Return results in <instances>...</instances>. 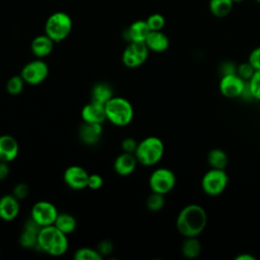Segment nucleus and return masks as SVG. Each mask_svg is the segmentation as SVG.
I'll use <instances>...</instances> for the list:
<instances>
[{
  "label": "nucleus",
  "instance_id": "1",
  "mask_svg": "<svg viewBox=\"0 0 260 260\" xmlns=\"http://www.w3.org/2000/svg\"><path fill=\"white\" fill-rule=\"evenodd\" d=\"M207 213L199 204H188L177 215V231L185 237H197L206 228Z\"/></svg>",
  "mask_w": 260,
  "mask_h": 260
},
{
  "label": "nucleus",
  "instance_id": "2",
  "mask_svg": "<svg viewBox=\"0 0 260 260\" xmlns=\"http://www.w3.org/2000/svg\"><path fill=\"white\" fill-rule=\"evenodd\" d=\"M67 235L54 224L42 226L38 235V247L52 256H61L68 249Z\"/></svg>",
  "mask_w": 260,
  "mask_h": 260
},
{
  "label": "nucleus",
  "instance_id": "3",
  "mask_svg": "<svg viewBox=\"0 0 260 260\" xmlns=\"http://www.w3.org/2000/svg\"><path fill=\"white\" fill-rule=\"evenodd\" d=\"M165 145L160 138L148 136L138 142L134 155L139 164L145 167L156 165L162 157Z\"/></svg>",
  "mask_w": 260,
  "mask_h": 260
},
{
  "label": "nucleus",
  "instance_id": "4",
  "mask_svg": "<svg viewBox=\"0 0 260 260\" xmlns=\"http://www.w3.org/2000/svg\"><path fill=\"white\" fill-rule=\"evenodd\" d=\"M107 120L116 126L128 125L134 116V110L129 101L121 96H113L105 104Z\"/></svg>",
  "mask_w": 260,
  "mask_h": 260
},
{
  "label": "nucleus",
  "instance_id": "5",
  "mask_svg": "<svg viewBox=\"0 0 260 260\" xmlns=\"http://www.w3.org/2000/svg\"><path fill=\"white\" fill-rule=\"evenodd\" d=\"M71 29L72 19L63 11L52 13L45 23V34L55 43L65 40L71 32Z\"/></svg>",
  "mask_w": 260,
  "mask_h": 260
},
{
  "label": "nucleus",
  "instance_id": "6",
  "mask_svg": "<svg viewBox=\"0 0 260 260\" xmlns=\"http://www.w3.org/2000/svg\"><path fill=\"white\" fill-rule=\"evenodd\" d=\"M229 184V175L225 170L210 169L201 179V188L208 196L220 195Z\"/></svg>",
  "mask_w": 260,
  "mask_h": 260
},
{
  "label": "nucleus",
  "instance_id": "7",
  "mask_svg": "<svg viewBox=\"0 0 260 260\" xmlns=\"http://www.w3.org/2000/svg\"><path fill=\"white\" fill-rule=\"evenodd\" d=\"M149 187L152 192L168 194L176 185V175L168 168H158L149 176Z\"/></svg>",
  "mask_w": 260,
  "mask_h": 260
},
{
  "label": "nucleus",
  "instance_id": "8",
  "mask_svg": "<svg viewBox=\"0 0 260 260\" xmlns=\"http://www.w3.org/2000/svg\"><path fill=\"white\" fill-rule=\"evenodd\" d=\"M49 74V67L41 58L26 63L21 69L20 75L25 83L37 85L42 83Z\"/></svg>",
  "mask_w": 260,
  "mask_h": 260
},
{
  "label": "nucleus",
  "instance_id": "9",
  "mask_svg": "<svg viewBox=\"0 0 260 260\" xmlns=\"http://www.w3.org/2000/svg\"><path fill=\"white\" fill-rule=\"evenodd\" d=\"M149 50L145 43H129L122 54V62L126 67L136 68L141 66L148 57Z\"/></svg>",
  "mask_w": 260,
  "mask_h": 260
},
{
  "label": "nucleus",
  "instance_id": "10",
  "mask_svg": "<svg viewBox=\"0 0 260 260\" xmlns=\"http://www.w3.org/2000/svg\"><path fill=\"white\" fill-rule=\"evenodd\" d=\"M58 215L56 206L49 201H38L30 210V217L41 226L54 224Z\"/></svg>",
  "mask_w": 260,
  "mask_h": 260
},
{
  "label": "nucleus",
  "instance_id": "11",
  "mask_svg": "<svg viewBox=\"0 0 260 260\" xmlns=\"http://www.w3.org/2000/svg\"><path fill=\"white\" fill-rule=\"evenodd\" d=\"M246 80L241 78L237 73L221 76L218 88L220 93L228 99H235L242 95L245 88Z\"/></svg>",
  "mask_w": 260,
  "mask_h": 260
},
{
  "label": "nucleus",
  "instance_id": "12",
  "mask_svg": "<svg viewBox=\"0 0 260 260\" xmlns=\"http://www.w3.org/2000/svg\"><path fill=\"white\" fill-rule=\"evenodd\" d=\"M89 174L79 166L68 167L63 174L65 184L73 190H82L87 187Z\"/></svg>",
  "mask_w": 260,
  "mask_h": 260
},
{
  "label": "nucleus",
  "instance_id": "13",
  "mask_svg": "<svg viewBox=\"0 0 260 260\" xmlns=\"http://www.w3.org/2000/svg\"><path fill=\"white\" fill-rule=\"evenodd\" d=\"M81 118L86 123L103 124L107 120L105 105L90 101L82 108Z\"/></svg>",
  "mask_w": 260,
  "mask_h": 260
},
{
  "label": "nucleus",
  "instance_id": "14",
  "mask_svg": "<svg viewBox=\"0 0 260 260\" xmlns=\"http://www.w3.org/2000/svg\"><path fill=\"white\" fill-rule=\"evenodd\" d=\"M150 29L145 20H135L124 31V38L129 43H144Z\"/></svg>",
  "mask_w": 260,
  "mask_h": 260
},
{
  "label": "nucleus",
  "instance_id": "15",
  "mask_svg": "<svg viewBox=\"0 0 260 260\" xmlns=\"http://www.w3.org/2000/svg\"><path fill=\"white\" fill-rule=\"evenodd\" d=\"M19 202L13 194H7L0 198V218L10 221L17 217L19 213Z\"/></svg>",
  "mask_w": 260,
  "mask_h": 260
},
{
  "label": "nucleus",
  "instance_id": "16",
  "mask_svg": "<svg viewBox=\"0 0 260 260\" xmlns=\"http://www.w3.org/2000/svg\"><path fill=\"white\" fill-rule=\"evenodd\" d=\"M19 151L18 142L16 139L8 134L0 136V160L1 161H12L15 159Z\"/></svg>",
  "mask_w": 260,
  "mask_h": 260
},
{
  "label": "nucleus",
  "instance_id": "17",
  "mask_svg": "<svg viewBox=\"0 0 260 260\" xmlns=\"http://www.w3.org/2000/svg\"><path fill=\"white\" fill-rule=\"evenodd\" d=\"M39 225L31 217L25 222L23 231L19 237V243L23 248H34L38 246V235L41 230Z\"/></svg>",
  "mask_w": 260,
  "mask_h": 260
},
{
  "label": "nucleus",
  "instance_id": "18",
  "mask_svg": "<svg viewBox=\"0 0 260 260\" xmlns=\"http://www.w3.org/2000/svg\"><path fill=\"white\" fill-rule=\"evenodd\" d=\"M138 161L134 153L123 152L114 161V170L120 176H128L134 172Z\"/></svg>",
  "mask_w": 260,
  "mask_h": 260
},
{
  "label": "nucleus",
  "instance_id": "19",
  "mask_svg": "<svg viewBox=\"0 0 260 260\" xmlns=\"http://www.w3.org/2000/svg\"><path fill=\"white\" fill-rule=\"evenodd\" d=\"M103 134V127L100 123H86L79 128V138L85 144H95L100 141Z\"/></svg>",
  "mask_w": 260,
  "mask_h": 260
},
{
  "label": "nucleus",
  "instance_id": "20",
  "mask_svg": "<svg viewBox=\"0 0 260 260\" xmlns=\"http://www.w3.org/2000/svg\"><path fill=\"white\" fill-rule=\"evenodd\" d=\"M144 43L149 51L155 53H162L167 51L170 46V40L168 36L161 30H150Z\"/></svg>",
  "mask_w": 260,
  "mask_h": 260
},
{
  "label": "nucleus",
  "instance_id": "21",
  "mask_svg": "<svg viewBox=\"0 0 260 260\" xmlns=\"http://www.w3.org/2000/svg\"><path fill=\"white\" fill-rule=\"evenodd\" d=\"M55 42L46 34L36 37L30 45L32 54L38 58H44L50 55L53 51Z\"/></svg>",
  "mask_w": 260,
  "mask_h": 260
},
{
  "label": "nucleus",
  "instance_id": "22",
  "mask_svg": "<svg viewBox=\"0 0 260 260\" xmlns=\"http://www.w3.org/2000/svg\"><path fill=\"white\" fill-rule=\"evenodd\" d=\"M207 164L210 169L225 170L229 166L228 153L221 148H212L207 153Z\"/></svg>",
  "mask_w": 260,
  "mask_h": 260
},
{
  "label": "nucleus",
  "instance_id": "23",
  "mask_svg": "<svg viewBox=\"0 0 260 260\" xmlns=\"http://www.w3.org/2000/svg\"><path fill=\"white\" fill-rule=\"evenodd\" d=\"M201 243L197 237H185L181 246L182 255L187 259L197 258L201 253Z\"/></svg>",
  "mask_w": 260,
  "mask_h": 260
},
{
  "label": "nucleus",
  "instance_id": "24",
  "mask_svg": "<svg viewBox=\"0 0 260 260\" xmlns=\"http://www.w3.org/2000/svg\"><path fill=\"white\" fill-rule=\"evenodd\" d=\"M234 6V2L232 0H209V11L210 13L217 17L222 18L228 16Z\"/></svg>",
  "mask_w": 260,
  "mask_h": 260
},
{
  "label": "nucleus",
  "instance_id": "25",
  "mask_svg": "<svg viewBox=\"0 0 260 260\" xmlns=\"http://www.w3.org/2000/svg\"><path fill=\"white\" fill-rule=\"evenodd\" d=\"M112 87L105 82H99L93 85L91 89V101L105 105L113 98Z\"/></svg>",
  "mask_w": 260,
  "mask_h": 260
},
{
  "label": "nucleus",
  "instance_id": "26",
  "mask_svg": "<svg viewBox=\"0 0 260 260\" xmlns=\"http://www.w3.org/2000/svg\"><path fill=\"white\" fill-rule=\"evenodd\" d=\"M54 225L64 234L68 235L76 230L77 222L75 217L69 213H58Z\"/></svg>",
  "mask_w": 260,
  "mask_h": 260
},
{
  "label": "nucleus",
  "instance_id": "27",
  "mask_svg": "<svg viewBox=\"0 0 260 260\" xmlns=\"http://www.w3.org/2000/svg\"><path fill=\"white\" fill-rule=\"evenodd\" d=\"M165 202L166 199L164 194L152 192L146 199V207L148 208V210L156 212L162 209V207L165 206Z\"/></svg>",
  "mask_w": 260,
  "mask_h": 260
},
{
  "label": "nucleus",
  "instance_id": "28",
  "mask_svg": "<svg viewBox=\"0 0 260 260\" xmlns=\"http://www.w3.org/2000/svg\"><path fill=\"white\" fill-rule=\"evenodd\" d=\"M24 83L25 82L21 75H14L7 80L6 90L11 95H17L22 91Z\"/></svg>",
  "mask_w": 260,
  "mask_h": 260
},
{
  "label": "nucleus",
  "instance_id": "29",
  "mask_svg": "<svg viewBox=\"0 0 260 260\" xmlns=\"http://www.w3.org/2000/svg\"><path fill=\"white\" fill-rule=\"evenodd\" d=\"M103 256L98 250L83 247L75 251L74 259L76 260H101Z\"/></svg>",
  "mask_w": 260,
  "mask_h": 260
},
{
  "label": "nucleus",
  "instance_id": "30",
  "mask_svg": "<svg viewBox=\"0 0 260 260\" xmlns=\"http://www.w3.org/2000/svg\"><path fill=\"white\" fill-rule=\"evenodd\" d=\"M150 30H161L166 24V19L160 13H152L145 20Z\"/></svg>",
  "mask_w": 260,
  "mask_h": 260
},
{
  "label": "nucleus",
  "instance_id": "31",
  "mask_svg": "<svg viewBox=\"0 0 260 260\" xmlns=\"http://www.w3.org/2000/svg\"><path fill=\"white\" fill-rule=\"evenodd\" d=\"M247 82L253 99L260 101V70H256L253 76Z\"/></svg>",
  "mask_w": 260,
  "mask_h": 260
},
{
  "label": "nucleus",
  "instance_id": "32",
  "mask_svg": "<svg viewBox=\"0 0 260 260\" xmlns=\"http://www.w3.org/2000/svg\"><path fill=\"white\" fill-rule=\"evenodd\" d=\"M255 71L256 70L252 67V65L248 61L241 63L237 66V74L246 81H248L253 76Z\"/></svg>",
  "mask_w": 260,
  "mask_h": 260
},
{
  "label": "nucleus",
  "instance_id": "33",
  "mask_svg": "<svg viewBox=\"0 0 260 260\" xmlns=\"http://www.w3.org/2000/svg\"><path fill=\"white\" fill-rule=\"evenodd\" d=\"M248 62L255 70H260V46L254 48L248 57Z\"/></svg>",
  "mask_w": 260,
  "mask_h": 260
},
{
  "label": "nucleus",
  "instance_id": "34",
  "mask_svg": "<svg viewBox=\"0 0 260 260\" xmlns=\"http://www.w3.org/2000/svg\"><path fill=\"white\" fill-rule=\"evenodd\" d=\"M29 193V187L28 185L24 184V183H18L14 189H13V195L19 200L21 199H24L27 197Z\"/></svg>",
  "mask_w": 260,
  "mask_h": 260
},
{
  "label": "nucleus",
  "instance_id": "35",
  "mask_svg": "<svg viewBox=\"0 0 260 260\" xmlns=\"http://www.w3.org/2000/svg\"><path fill=\"white\" fill-rule=\"evenodd\" d=\"M104 184L103 177L100 176L99 174H91L88 176V181H87V187L91 190H98L100 189Z\"/></svg>",
  "mask_w": 260,
  "mask_h": 260
},
{
  "label": "nucleus",
  "instance_id": "36",
  "mask_svg": "<svg viewBox=\"0 0 260 260\" xmlns=\"http://www.w3.org/2000/svg\"><path fill=\"white\" fill-rule=\"evenodd\" d=\"M237 66L232 61H224L219 65V71L221 73V76L226 74H234L237 73Z\"/></svg>",
  "mask_w": 260,
  "mask_h": 260
},
{
  "label": "nucleus",
  "instance_id": "37",
  "mask_svg": "<svg viewBox=\"0 0 260 260\" xmlns=\"http://www.w3.org/2000/svg\"><path fill=\"white\" fill-rule=\"evenodd\" d=\"M137 144L138 142L133 139L132 137H127L125 138L123 141H122V149L123 151L125 152H130V153H134L135 152V149L137 147Z\"/></svg>",
  "mask_w": 260,
  "mask_h": 260
},
{
  "label": "nucleus",
  "instance_id": "38",
  "mask_svg": "<svg viewBox=\"0 0 260 260\" xmlns=\"http://www.w3.org/2000/svg\"><path fill=\"white\" fill-rule=\"evenodd\" d=\"M98 251L101 253L102 256L108 255V254H110V253L113 251V244H112L110 241H107V240L102 241V242L99 244Z\"/></svg>",
  "mask_w": 260,
  "mask_h": 260
},
{
  "label": "nucleus",
  "instance_id": "39",
  "mask_svg": "<svg viewBox=\"0 0 260 260\" xmlns=\"http://www.w3.org/2000/svg\"><path fill=\"white\" fill-rule=\"evenodd\" d=\"M9 175V167L6 161L0 160V181L5 180Z\"/></svg>",
  "mask_w": 260,
  "mask_h": 260
},
{
  "label": "nucleus",
  "instance_id": "40",
  "mask_svg": "<svg viewBox=\"0 0 260 260\" xmlns=\"http://www.w3.org/2000/svg\"><path fill=\"white\" fill-rule=\"evenodd\" d=\"M256 257L249 253H241L235 257V260H255Z\"/></svg>",
  "mask_w": 260,
  "mask_h": 260
},
{
  "label": "nucleus",
  "instance_id": "41",
  "mask_svg": "<svg viewBox=\"0 0 260 260\" xmlns=\"http://www.w3.org/2000/svg\"><path fill=\"white\" fill-rule=\"evenodd\" d=\"M232 1H233L234 3H235V2L237 3V2H241V1H243V0H232Z\"/></svg>",
  "mask_w": 260,
  "mask_h": 260
},
{
  "label": "nucleus",
  "instance_id": "42",
  "mask_svg": "<svg viewBox=\"0 0 260 260\" xmlns=\"http://www.w3.org/2000/svg\"><path fill=\"white\" fill-rule=\"evenodd\" d=\"M255 2L258 3V4H260V0H255Z\"/></svg>",
  "mask_w": 260,
  "mask_h": 260
},
{
  "label": "nucleus",
  "instance_id": "43",
  "mask_svg": "<svg viewBox=\"0 0 260 260\" xmlns=\"http://www.w3.org/2000/svg\"><path fill=\"white\" fill-rule=\"evenodd\" d=\"M0 256H1V252H0Z\"/></svg>",
  "mask_w": 260,
  "mask_h": 260
},
{
  "label": "nucleus",
  "instance_id": "44",
  "mask_svg": "<svg viewBox=\"0 0 260 260\" xmlns=\"http://www.w3.org/2000/svg\"><path fill=\"white\" fill-rule=\"evenodd\" d=\"M259 111H260V107H259Z\"/></svg>",
  "mask_w": 260,
  "mask_h": 260
}]
</instances>
